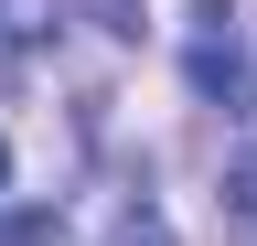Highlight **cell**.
<instances>
[{"label": "cell", "mask_w": 257, "mask_h": 246, "mask_svg": "<svg viewBox=\"0 0 257 246\" xmlns=\"http://www.w3.org/2000/svg\"><path fill=\"white\" fill-rule=\"evenodd\" d=\"M182 75L204 86L214 107H246V65H236V43H225V11H193V43H182Z\"/></svg>", "instance_id": "1"}, {"label": "cell", "mask_w": 257, "mask_h": 246, "mask_svg": "<svg viewBox=\"0 0 257 246\" xmlns=\"http://www.w3.org/2000/svg\"><path fill=\"white\" fill-rule=\"evenodd\" d=\"M75 11H86L107 43H140V33H150V0H75Z\"/></svg>", "instance_id": "2"}, {"label": "cell", "mask_w": 257, "mask_h": 246, "mask_svg": "<svg viewBox=\"0 0 257 246\" xmlns=\"http://www.w3.org/2000/svg\"><path fill=\"white\" fill-rule=\"evenodd\" d=\"M225 225H257V150L225 161Z\"/></svg>", "instance_id": "3"}, {"label": "cell", "mask_w": 257, "mask_h": 246, "mask_svg": "<svg viewBox=\"0 0 257 246\" xmlns=\"http://www.w3.org/2000/svg\"><path fill=\"white\" fill-rule=\"evenodd\" d=\"M0 246H54V214H0Z\"/></svg>", "instance_id": "4"}, {"label": "cell", "mask_w": 257, "mask_h": 246, "mask_svg": "<svg viewBox=\"0 0 257 246\" xmlns=\"http://www.w3.org/2000/svg\"><path fill=\"white\" fill-rule=\"evenodd\" d=\"M0 193H11V129H0Z\"/></svg>", "instance_id": "5"}, {"label": "cell", "mask_w": 257, "mask_h": 246, "mask_svg": "<svg viewBox=\"0 0 257 246\" xmlns=\"http://www.w3.org/2000/svg\"><path fill=\"white\" fill-rule=\"evenodd\" d=\"M246 107H257V65H246Z\"/></svg>", "instance_id": "6"}]
</instances>
